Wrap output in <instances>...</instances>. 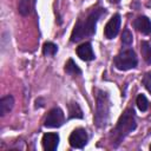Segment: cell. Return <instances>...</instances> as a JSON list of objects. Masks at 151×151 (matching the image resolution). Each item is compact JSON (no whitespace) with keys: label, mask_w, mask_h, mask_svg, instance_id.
Wrapping results in <instances>:
<instances>
[{"label":"cell","mask_w":151,"mask_h":151,"mask_svg":"<svg viewBox=\"0 0 151 151\" xmlns=\"http://www.w3.org/2000/svg\"><path fill=\"white\" fill-rule=\"evenodd\" d=\"M122 42L125 45H130L132 42V33L129 29H124L123 35H122Z\"/></svg>","instance_id":"ac0fdd59"},{"label":"cell","mask_w":151,"mask_h":151,"mask_svg":"<svg viewBox=\"0 0 151 151\" xmlns=\"http://www.w3.org/2000/svg\"><path fill=\"white\" fill-rule=\"evenodd\" d=\"M150 150H151V145H150Z\"/></svg>","instance_id":"44dd1931"},{"label":"cell","mask_w":151,"mask_h":151,"mask_svg":"<svg viewBox=\"0 0 151 151\" xmlns=\"http://www.w3.org/2000/svg\"><path fill=\"white\" fill-rule=\"evenodd\" d=\"M136 104H137V106H138V109L140 111H146L147 107H149V101H147V99H146V97L144 94H139L137 97Z\"/></svg>","instance_id":"2e32d148"},{"label":"cell","mask_w":151,"mask_h":151,"mask_svg":"<svg viewBox=\"0 0 151 151\" xmlns=\"http://www.w3.org/2000/svg\"><path fill=\"white\" fill-rule=\"evenodd\" d=\"M57 45H54L53 42H45L42 46V53L45 55H54L57 53Z\"/></svg>","instance_id":"9a60e30c"},{"label":"cell","mask_w":151,"mask_h":151,"mask_svg":"<svg viewBox=\"0 0 151 151\" xmlns=\"http://www.w3.org/2000/svg\"><path fill=\"white\" fill-rule=\"evenodd\" d=\"M136 129V120H134V116H133V111L132 110H126L119 118L117 126L114 129V134L117 137L118 140H120L122 138H124L127 133H130L132 130Z\"/></svg>","instance_id":"7a4b0ae2"},{"label":"cell","mask_w":151,"mask_h":151,"mask_svg":"<svg viewBox=\"0 0 151 151\" xmlns=\"http://www.w3.org/2000/svg\"><path fill=\"white\" fill-rule=\"evenodd\" d=\"M114 65L118 70L127 71L137 66V57L136 53L131 48H125L120 51L114 58Z\"/></svg>","instance_id":"3957f363"},{"label":"cell","mask_w":151,"mask_h":151,"mask_svg":"<svg viewBox=\"0 0 151 151\" xmlns=\"http://www.w3.org/2000/svg\"><path fill=\"white\" fill-rule=\"evenodd\" d=\"M63 123H64V112L59 107H54L47 113L44 125L46 127L54 129V127H59L60 125H63Z\"/></svg>","instance_id":"5b68a950"},{"label":"cell","mask_w":151,"mask_h":151,"mask_svg":"<svg viewBox=\"0 0 151 151\" xmlns=\"http://www.w3.org/2000/svg\"><path fill=\"white\" fill-rule=\"evenodd\" d=\"M101 9H93L85 20H78L76 24L72 34H71V41L76 42L81 40L85 37H90L96 32V24L101 15Z\"/></svg>","instance_id":"6da1fadb"},{"label":"cell","mask_w":151,"mask_h":151,"mask_svg":"<svg viewBox=\"0 0 151 151\" xmlns=\"http://www.w3.org/2000/svg\"><path fill=\"white\" fill-rule=\"evenodd\" d=\"M42 147L46 151H53L57 149L58 144H59V136L57 133H45L42 137Z\"/></svg>","instance_id":"ba28073f"},{"label":"cell","mask_w":151,"mask_h":151,"mask_svg":"<svg viewBox=\"0 0 151 151\" xmlns=\"http://www.w3.org/2000/svg\"><path fill=\"white\" fill-rule=\"evenodd\" d=\"M19 12L22 15H26L29 13V8H31V0H20L19 1Z\"/></svg>","instance_id":"e0dca14e"},{"label":"cell","mask_w":151,"mask_h":151,"mask_svg":"<svg viewBox=\"0 0 151 151\" xmlns=\"http://www.w3.org/2000/svg\"><path fill=\"white\" fill-rule=\"evenodd\" d=\"M143 84H144L145 88H146L149 92H151V73H146V74L144 76V78H143Z\"/></svg>","instance_id":"d6986e66"},{"label":"cell","mask_w":151,"mask_h":151,"mask_svg":"<svg viewBox=\"0 0 151 151\" xmlns=\"http://www.w3.org/2000/svg\"><path fill=\"white\" fill-rule=\"evenodd\" d=\"M68 117L70 118H83L81 109L77 103H70L68 104Z\"/></svg>","instance_id":"7c38bea8"},{"label":"cell","mask_w":151,"mask_h":151,"mask_svg":"<svg viewBox=\"0 0 151 151\" xmlns=\"http://www.w3.org/2000/svg\"><path fill=\"white\" fill-rule=\"evenodd\" d=\"M77 54H78V57L81 60H85V61H90V60H93L94 59V53L92 51V47H91V44L90 42L81 44L77 48Z\"/></svg>","instance_id":"9c48e42d"},{"label":"cell","mask_w":151,"mask_h":151,"mask_svg":"<svg viewBox=\"0 0 151 151\" xmlns=\"http://www.w3.org/2000/svg\"><path fill=\"white\" fill-rule=\"evenodd\" d=\"M109 112V105H107V97L106 93L99 91L97 94V113H96V122L98 126H103L106 123V117Z\"/></svg>","instance_id":"277c9868"},{"label":"cell","mask_w":151,"mask_h":151,"mask_svg":"<svg viewBox=\"0 0 151 151\" xmlns=\"http://www.w3.org/2000/svg\"><path fill=\"white\" fill-rule=\"evenodd\" d=\"M13 105H14V99H13L12 96L2 97L1 100H0V114L5 116L6 113H8L12 110Z\"/></svg>","instance_id":"8fae6325"},{"label":"cell","mask_w":151,"mask_h":151,"mask_svg":"<svg viewBox=\"0 0 151 151\" xmlns=\"http://www.w3.org/2000/svg\"><path fill=\"white\" fill-rule=\"evenodd\" d=\"M140 51H142V57H143V59H144L147 64H151V46L149 45L147 41H142Z\"/></svg>","instance_id":"4fadbf2b"},{"label":"cell","mask_w":151,"mask_h":151,"mask_svg":"<svg viewBox=\"0 0 151 151\" xmlns=\"http://www.w3.org/2000/svg\"><path fill=\"white\" fill-rule=\"evenodd\" d=\"M110 1H111L112 4H118V2L120 1V0H110Z\"/></svg>","instance_id":"ffe728a7"},{"label":"cell","mask_w":151,"mask_h":151,"mask_svg":"<svg viewBox=\"0 0 151 151\" xmlns=\"http://www.w3.org/2000/svg\"><path fill=\"white\" fill-rule=\"evenodd\" d=\"M65 72L71 74V76H77V74H80L81 71L80 68L78 67V65L72 60V59H68V61L66 63L65 65Z\"/></svg>","instance_id":"5bb4252c"},{"label":"cell","mask_w":151,"mask_h":151,"mask_svg":"<svg viewBox=\"0 0 151 151\" xmlns=\"http://www.w3.org/2000/svg\"><path fill=\"white\" fill-rule=\"evenodd\" d=\"M68 142H70V145L72 147H76V149L84 147L86 145V143H87V133H86V131L84 129H81V127L73 130V132L70 134Z\"/></svg>","instance_id":"8992f818"},{"label":"cell","mask_w":151,"mask_h":151,"mask_svg":"<svg viewBox=\"0 0 151 151\" xmlns=\"http://www.w3.org/2000/svg\"><path fill=\"white\" fill-rule=\"evenodd\" d=\"M119 27H120V15H119V14H114V15L109 20V22H107L106 26H105V29H104L105 37H106L107 39H113V38L118 34Z\"/></svg>","instance_id":"52a82bcc"},{"label":"cell","mask_w":151,"mask_h":151,"mask_svg":"<svg viewBox=\"0 0 151 151\" xmlns=\"http://www.w3.org/2000/svg\"><path fill=\"white\" fill-rule=\"evenodd\" d=\"M133 25H134V27H136L139 32H142L143 34H146V35H147V34L151 33V21L149 20V18H146V17H144V15L138 17V18L134 20Z\"/></svg>","instance_id":"30bf717a"}]
</instances>
